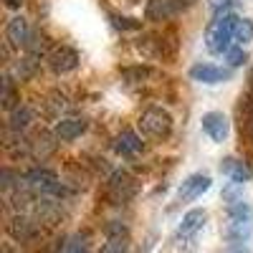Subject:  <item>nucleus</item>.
I'll return each instance as SVG.
<instances>
[{
	"mask_svg": "<svg viewBox=\"0 0 253 253\" xmlns=\"http://www.w3.org/2000/svg\"><path fill=\"white\" fill-rule=\"evenodd\" d=\"M225 61H228L230 66L236 69V66H243V63L248 61V53H246V51H243L241 46H233V48H230V51L225 53Z\"/></svg>",
	"mask_w": 253,
	"mask_h": 253,
	"instance_id": "nucleus-20",
	"label": "nucleus"
},
{
	"mask_svg": "<svg viewBox=\"0 0 253 253\" xmlns=\"http://www.w3.org/2000/svg\"><path fill=\"white\" fill-rule=\"evenodd\" d=\"M238 15L236 13H223V15H215L213 20L208 23V31H205V46L210 53H228L230 43L236 41V26H238Z\"/></svg>",
	"mask_w": 253,
	"mask_h": 253,
	"instance_id": "nucleus-1",
	"label": "nucleus"
},
{
	"mask_svg": "<svg viewBox=\"0 0 253 253\" xmlns=\"http://www.w3.org/2000/svg\"><path fill=\"white\" fill-rule=\"evenodd\" d=\"M23 182L31 187V190H38V193H58L61 187V180L53 170L48 167H33L23 175Z\"/></svg>",
	"mask_w": 253,
	"mask_h": 253,
	"instance_id": "nucleus-6",
	"label": "nucleus"
},
{
	"mask_svg": "<svg viewBox=\"0 0 253 253\" xmlns=\"http://www.w3.org/2000/svg\"><path fill=\"white\" fill-rule=\"evenodd\" d=\"M246 134H248V137H251V142H253V122L246 126Z\"/></svg>",
	"mask_w": 253,
	"mask_h": 253,
	"instance_id": "nucleus-25",
	"label": "nucleus"
},
{
	"mask_svg": "<svg viewBox=\"0 0 253 253\" xmlns=\"http://www.w3.org/2000/svg\"><path fill=\"white\" fill-rule=\"evenodd\" d=\"M129 251V236L124 233H107V243L101 246L99 253H126Z\"/></svg>",
	"mask_w": 253,
	"mask_h": 253,
	"instance_id": "nucleus-18",
	"label": "nucleus"
},
{
	"mask_svg": "<svg viewBox=\"0 0 253 253\" xmlns=\"http://www.w3.org/2000/svg\"><path fill=\"white\" fill-rule=\"evenodd\" d=\"M79 66V53L69 46H58L48 53V69L53 74H69Z\"/></svg>",
	"mask_w": 253,
	"mask_h": 253,
	"instance_id": "nucleus-8",
	"label": "nucleus"
},
{
	"mask_svg": "<svg viewBox=\"0 0 253 253\" xmlns=\"http://www.w3.org/2000/svg\"><path fill=\"white\" fill-rule=\"evenodd\" d=\"M89 122L84 117H69V119H58L56 126H53V137L58 142H74L76 137H81L86 132Z\"/></svg>",
	"mask_w": 253,
	"mask_h": 253,
	"instance_id": "nucleus-9",
	"label": "nucleus"
},
{
	"mask_svg": "<svg viewBox=\"0 0 253 253\" xmlns=\"http://www.w3.org/2000/svg\"><path fill=\"white\" fill-rule=\"evenodd\" d=\"M210 185H213V180H210L208 172H193V175H187L180 187H177V198L175 203H190V200H198L203 193H208Z\"/></svg>",
	"mask_w": 253,
	"mask_h": 253,
	"instance_id": "nucleus-4",
	"label": "nucleus"
},
{
	"mask_svg": "<svg viewBox=\"0 0 253 253\" xmlns=\"http://www.w3.org/2000/svg\"><path fill=\"white\" fill-rule=\"evenodd\" d=\"M33 122V109L26 107V104H18V107L8 114V126L13 132H23L28 129V124Z\"/></svg>",
	"mask_w": 253,
	"mask_h": 253,
	"instance_id": "nucleus-16",
	"label": "nucleus"
},
{
	"mask_svg": "<svg viewBox=\"0 0 253 253\" xmlns=\"http://www.w3.org/2000/svg\"><path fill=\"white\" fill-rule=\"evenodd\" d=\"M3 104H5V109H15L18 104H15V94H13V81H10V76H5L3 79Z\"/></svg>",
	"mask_w": 253,
	"mask_h": 253,
	"instance_id": "nucleus-21",
	"label": "nucleus"
},
{
	"mask_svg": "<svg viewBox=\"0 0 253 253\" xmlns=\"http://www.w3.org/2000/svg\"><path fill=\"white\" fill-rule=\"evenodd\" d=\"M251 233H253V220H246V218H228L225 230H223V236L228 241H233V243L248 241Z\"/></svg>",
	"mask_w": 253,
	"mask_h": 253,
	"instance_id": "nucleus-15",
	"label": "nucleus"
},
{
	"mask_svg": "<svg viewBox=\"0 0 253 253\" xmlns=\"http://www.w3.org/2000/svg\"><path fill=\"white\" fill-rule=\"evenodd\" d=\"M139 129L147 137H157V139L167 137L170 129H172V117H170V112L162 109V107H150L147 112H142V117H139Z\"/></svg>",
	"mask_w": 253,
	"mask_h": 253,
	"instance_id": "nucleus-2",
	"label": "nucleus"
},
{
	"mask_svg": "<svg viewBox=\"0 0 253 253\" xmlns=\"http://www.w3.org/2000/svg\"><path fill=\"white\" fill-rule=\"evenodd\" d=\"M8 233H10L15 241H28V238H33V233H36V225H33L26 215H15V218L8 223Z\"/></svg>",
	"mask_w": 253,
	"mask_h": 253,
	"instance_id": "nucleus-17",
	"label": "nucleus"
},
{
	"mask_svg": "<svg viewBox=\"0 0 253 253\" xmlns=\"http://www.w3.org/2000/svg\"><path fill=\"white\" fill-rule=\"evenodd\" d=\"M195 0H147V20H167L187 10Z\"/></svg>",
	"mask_w": 253,
	"mask_h": 253,
	"instance_id": "nucleus-5",
	"label": "nucleus"
},
{
	"mask_svg": "<svg viewBox=\"0 0 253 253\" xmlns=\"http://www.w3.org/2000/svg\"><path fill=\"white\" fill-rule=\"evenodd\" d=\"M208 3H210V10H213L215 15H223L236 5V0H208Z\"/></svg>",
	"mask_w": 253,
	"mask_h": 253,
	"instance_id": "nucleus-23",
	"label": "nucleus"
},
{
	"mask_svg": "<svg viewBox=\"0 0 253 253\" xmlns=\"http://www.w3.org/2000/svg\"><path fill=\"white\" fill-rule=\"evenodd\" d=\"M20 3H23V0H8V3H5V5H8V8H18Z\"/></svg>",
	"mask_w": 253,
	"mask_h": 253,
	"instance_id": "nucleus-24",
	"label": "nucleus"
},
{
	"mask_svg": "<svg viewBox=\"0 0 253 253\" xmlns=\"http://www.w3.org/2000/svg\"><path fill=\"white\" fill-rule=\"evenodd\" d=\"M112 23L117 28H122V31H137V28H142V23L137 18H124V15H112Z\"/></svg>",
	"mask_w": 253,
	"mask_h": 253,
	"instance_id": "nucleus-22",
	"label": "nucleus"
},
{
	"mask_svg": "<svg viewBox=\"0 0 253 253\" xmlns=\"http://www.w3.org/2000/svg\"><path fill=\"white\" fill-rule=\"evenodd\" d=\"M190 79L198 81V84H205V86H215V84H223L228 81L230 76H233V71L230 69H223L218 66V63H208V61H198L190 66Z\"/></svg>",
	"mask_w": 253,
	"mask_h": 253,
	"instance_id": "nucleus-3",
	"label": "nucleus"
},
{
	"mask_svg": "<svg viewBox=\"0 0 253 253\" xmlns=\"http://www.w3.org/2000/svg\"><path fill=\"white\" fill-rule=\"evenodd\" d=\"M200 126L215 144H223L228 139V134H230V122H228V117L223 112H205L200 117Z\"/></svg>",
	"mask_w": 253,
	"mask_h": 253,
	"instance_id": "nucleus-7",
	"label": "nucleus"
},
{
	"mask_svg": "<svg viewBox=\"0 0 253 253\" xmlns=\"http://www.w3.org/2000/svg\"><path fill=\"white\" fill-rule=\"evenodd\" d=\"M205 220H208V213L203 208H193V210H187V213L182 215V220H180V228H177V238H193V236H198L200 230H203V225H205Z\"/></svg>",
	"mask_w": 253,
	"mask_h": 253,
	"instance_id": "nucleus-12",
	"label": "nucleus"
},
{
	"mask_svg": "<svg viewBox=\"0 0 253 253\" xmlns=\"http://www.w3.org/2000/svg\"><path fill=\"white\" fill-rule=\"evenodd\" d=\"M114 152L119 155V157H134V155H139L142 152V147H144V142H142V137L134 132V129H122L117 137H114Z\"/></svg>",
	"mask_w": 253,
	"mask_h": 253,
	"instance_id": "nucleus-11",
	"label": "nucleus"
},
{
	"mask_svg": "<svg viewBox=\"0 0 253 253\" xmlns=\"http://www.w3.org/2000/svg\"><path fill=\"white\" fill-rule=\"evenodd\" d=\"M109 193L117 203H124L129 200L134 193H137V185H134V177L124 170H117L112 177H109Z\"/></svg>",
	"mask_w": 253,
	"mask_h": 253,
	"instance_id": "nucleus-10",
	"label": "nucleus"
},
{
	"mask_svg": "<svg viewBox=\"0 0 253 253\" xmlns=\"http://www.w3.org/2000/svg\"><path fill=\"white\" fill-rule=\"evenodd\" d=\"M31 38V28H28V20L23 15H15L8 20L5 26V41L10 46H26Z\"/></svg>",
	"mask_w": 253,
	"mask_h": 253,
	"instance_id": "nucleus-13",
	"label": "nucleus"
},
{
	"mask_svg": "<svg viewBox=\"0 0 253 253\" xmlns=\"http://www.w3.org/2000/svg\"><path fill=\"white\" fill-rule=\"evenodd\" d=\"M230 253H251L248 248H236V251H230Z\"/></svg>",
	"mask_w": 253,
	"mask_h": 253,
	"instance_id": "nucleus-26",
	"label": "nucleus"
},
{
	"mask_svg": "<svg viewBox=\"0 0 253 253\" xmlns=\"http://www.w3.org/2000/svg\"><path fill=\"white\" fill-rule=\"evenodd\" d=\"M253 41V20L251 18H241L236 26V46H248Z\"/></svg>",
	"mask_w": 253,
	"mask_h": 253,
	"instance_id": "nucleus-19",
	"label": "nucleus"
},
{
	"mask_svg": "<svg viewBox=\"0 0 253 253\" xmlns=\"http://www.w3.org/2000/svg\"><path fill=\"white\" fill-rule=\"evenodd\" d=\"M220 172H225L228 180L241 182V185H246V182L251 180V175H253L251 165H248L246 160H233V157H225V160L220 162Z\"/></svg>",
	"mask_w": 253,
	"mask_h": 253,
	"instance_id": "nucleus-14",
	"label": "nucleus"
}]
</instances>
